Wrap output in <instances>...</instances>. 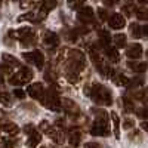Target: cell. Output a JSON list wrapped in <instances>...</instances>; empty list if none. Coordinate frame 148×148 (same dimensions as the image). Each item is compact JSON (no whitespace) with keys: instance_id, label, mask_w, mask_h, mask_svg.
<instances>
[{"instance_id":"6da1fadb","label":"cell","mask_w":148,"mask_h":148,"mask_svg":"<svg viewBox=\"0 0 148 148\" xmlns=\"http://www.w3.org/2000/svg\"><path fill=\"white\" fill-rule=\"evenodd\" d=\"M86 65V58L83 52L77 49L68 51L67 56V64H65V77L70 83H77L80 80V73L84 70Z\"/></svg>"},{"instance_id":"7a4b0ae2","label":"cell","mask_w":148,"mask_h":148,"mask_svg":"<svg viewBox=\"0 0 148 148\" xmlns=\"http://www.w3.org/2000/svg\"><path fill=\"white\" fill-rule=\"evenodd\" d=\"M92 111L95 113V121L90 126V135H93V136H108L111 133L108 123V113L99 108H93Z\"/></svg>"},{"instance_id":"3957f363","label":"cell","mask_w":148,"mask_h":148,"mask_svg":"<svg viewBox=\"0 0 148 148\" xmlns=\"http://www.w3.org/2000/svg\"><path fill=\"white\" fill-rule=\"evenodd\" d=\"M88 96H90L92 99L98 104V105H111L113 104V96H111V92L105 88V86L99 84V83H93L92 86H86V92Z\"/></svg>"},{"instance_id":"277c9868","label":"cell","mask_w":148,"mask_h":148,"mask_svg":"<svg viewBox=\"0 0 148 148\" xmlns=\"http://www.w3.org/2000/svg\"><path fill=\"white\" fill-rule=\"evenodd\" d=\"M40 129L43 130V133L46 135V136H49L55 144H64L65 142L64 132L61 129H58V127H55V126H52L47 120H42L40 121Z\"/></svg>"},{"instance_id":"5b68a950","label":"cell","mask_w":148,"mask_h":148,"mask_svg":"<svg viewBox=\"0 0 148 148\" xmlns=\"http://www.w3.org/2000/svg\"><path fill=\"white\" fill-rule=\"evenodd\" d=\"M9 37H15V39H18L22 43V46H33V45H36V34L28 27L19 28L16 31L10 30L9 31Z\"/></svg>"},{"instance_id":"8992f818","label":"cell","mask_w":148,"mask_h":148,"mask_svg":"<svg viewBox=\"0 0 148 148\" xmlns=\"http://www.w3.org/2000/svg\"><path fill=\"white\" fill-rule=\"evenodd\" d=\"M33 76H34V73H33L31 68H28V67H19L15 74H10V76H9V83L14 84V86H22V84L28 83L33 79Z\"/></svg>"},{"instance_id":"52a82bcc","label":"cell","mask_w":148,"mask_h":148,"mask_svg":"<svg viewBox=\"0 0 148 148\" xmlns=\"http://www.w3.org/2000/svg\"><path fill=\"white\" fill-rule=\"evenodd\" d=\"M42 104L45 107H47L49 110L52 111H59L61 107H62V102L59 99V95H58V90L53 88H49L47 90H45V96H43V101Z\"/></svg>"},{"instance_id":"ba28073f","label":"cell","mask_w":148,"mask_h":148,"mask_svg":"<svg viewBox=\"0 0 148 148\" xmlns=\"http://www.w3.org/2000/svg\"><path fill=\"white\" fill-rule=\"evenodd\" d=\"M22 59L27 61L28 64L37 67L39 70H43L45 65V56L40 51H33V52H24L22 53Z\"/></svg>"},{"instance_id":"9c48e42d","label":"cell","mask_w":148,"mask_h":148,"mask_svg":"<svg viewBox=\"0 0 148 148\" xmlns=\"http://www.w3.org/2000/svg\"><path fill=\"white\" fill-rule=\"evenodd\" d=\"M24 130H25V133L28 135L27 145H28L30 148H36L37 145L40 144V141H42V135H40V132L37 130L33 125H27Z\"/></svg>"},{"instance_id":"30bf717a","label":"cell","mask_w":148,"mask_h":148,"mask_svg":"<svg viewBox=\"0 0 148 148\" xmlns=\"http://www.w3.org/2000/svg\"><path fill=\"white\" fill-rule=\"evenodd\" d=\"M28 95L33 98V99H37V101H43V96H45V88H43V83H33L28 86Z\"/></svg>"},{"instance_id":"8fae6325","label":"cell","mask_w":148,"mask_h":148,"mask_svg":"<svg viewBox=\"0 0 148 148\" xmlns=\"http://www.w3.org/2000/svg\"><path fill=\"white\" fill-rule=\"evenodd\" d=\"M77 19H79L80 22H83V24H90V22H93V19H95L93 9L89 8V6L80 8L79 12H77Z\"/></svg>"},{"instance_id":"7c38bea8","label":"cell","mask_w":148,"mask_h":148,"mask_svg":"<svg viewBox=\"0 0 148 148\" xmlns=\"http://www.w3.org/2000/svg\"><path fill=\"white\" fill-rule=\"evenodd\" d=\"M19 132V127L12 121H5V123H0V135L2 136H15V135Z\"/></svg>"},{"instance_id":"4fadbf2b","label":"cell","mask_w":148,"mask_h":148,"mask_svg":"<svg viewBox=\"0 0 148 148\" xmlns=\"http://www.w3.org/2000/svg\"><path fill=\"white\" fill-rule=\"evenodd\" d=\"M107 21H108L110 28H113V30H121L123 27L126 25L125 16L120 15V14H113V15H110V16L107 18Z\"/></svg>"},{"instance_id":"5bb4252c","label":"cell","mask_w":148,"mask_h":148,"mask_svg":"<svg viewBox=\"0 0 148 148\" xmlns=\"http://www.w3.org/2000/svg\"><path fill=\"white\" fill-rule=\"evenodd\" d=\"M56 8V0H43L40 3V12H39V19L45 18L52 9Z\"/></svg>"},{"instance_id":"9a60e30c","label":"cell","mask_w":148,"mask_h":148,"mask_svg":"<svg viewBox=\"0 0 148 148\" xmlns=\"http://www.w3.org/2000/svg\"><path fill=\"white\" fill-rule=\"evenodd\" d=\"M43 43L47 47H56L59 45V37L53 31H45V34H43Z\"/></svg>"},{"instance_id":"2e32d148","label":"cell","mask_w":148,"mask_h":148,"mask_svg":"<svg viewBox=\"0 0 148 148\" xmlns=\"http://www.w3.org/2000/svg\"><path fill=\"white\" fill-rule=\"evenodd\" d=\"M142 46L139 45V43H133V45H130V46H127V49H126V56L127 58H130V59H138V58H141L142 56Z\"/></svg>"},{"instance_id":"e0dca14e","label":"cell","mask_w":148,"mask_h":148,"mask_svg":"<svg viewBox=\"0 0 148 148\" xmlns=\"http://www.w3.org/2000/svg\"><path fill=\"white\" fill-rule=\"evenodd\" d=\"M80 141H82V133L79 127H71L68 130V142L71 144V147H79Z\"/></svg>"},{"instance_id":"ac0fdd59","label":"cell","mask_w":148,"mask_h":148,"mask_svg":"<svg viewBox=\"0 0 148 148\" xmlns=\"http://www.w3.org/2000/svg\"><path fill=\"white\" fill-rule=\"evenodd\" d=\"M64 108H65V111L71 116V117H77V116H80V108L74 104L71 99H65L64 101Z\"/></svg>"},{"instance_id":"d6986e66","label":"cell","mask_w":148,"mask_h":148,"mask_svg":"<svg viewBox=\"0 0 148 148\" xmlns=\"http://www.w3.org/2000/svg\"><path fill=\"white\" fill-rule=\"evenodd\" d=\"M104 52H105L107 58L111 61V62H119V61H120V55H119L117 49H116L114 46H111V45L105 46V47H104Z\"/></svg>"},{"instance_id":"ffe728a7","label":"cell","mask_w":148,"mask_h":148,"mask_svg":"<svg viewBox=\"0 0 148 148\" xmlns=\"http://www.w3.org/2000/svg\"><path fill=\"white\" fill-rule=\"evenodd\" d=\"M111 80H113V83L116 86H127V82H129V79L125 76V74H121V73L111 74Z\"/></svg>"},{"instance_id":"44dd1931","label":"cell","mask_w":148,"mask_h":148,"mask_svg":"<svg viewBox=\"0 0 148 148\" xmlns=\"http://www.w3.org/2000/svg\"><path fill=\"white\" fill-rule=\"evenodd\" d=\"M129 30H130V36L133 37V39H141V37L144 36V31H142V27L139 25V24L133 22L129 25Z\"/></svg>"},{"instance_id":"7402d4cb","label":"cell","mask_w":148,"mask_h":148,"mask_svg":"<svg viewBox=\"0 0 148 148\" xmlns=\"http://www.w3.org/2000/svg\"><path fill=\"white\" fill-rule=\"evenodd\" d=\"M111 42L114 43L116 47H126L127 43L126 34H114V37H111Z\"/></svg>"},{"instance_id":"603a6c76","label":"cell","mask_w":148,"mask_h":148,"mask_svg":"<svg viewBox=\"0 0 148 148\" xmlns=\"http://www.w3.org/2000/svg\"><path fill=\"white\" fill-rule=\"evenodd\" d=\"M98 36H99V42H101L102 47H105V46H108V45L111 43V36H110L108 31L99 30V31H98Z\"/></svg>"},{"instance_id":"cb8c5ba5","label":"cell","mask_w":148,"mask_h":148,"mask_svg":"<svg viewBox=\"0 0 148 148\" xmlns=\"http://www.w3.org/2000/svg\"><path fill=\"white\" fill-rule=\"evenodd\" d=\"M127 67L135 73H144L147 70V64L145 62H138V61H135V62H127Z\"/></svg>"},{"instance_id":"d4e9b609","label":"cell","mask_w":148,"mask_h":148,"mask_svg":"<svg viewBox=\"0 0 148 148\" xmlns=\"http://www.w3.org/2000/svg\"><path fill=\"white\" fill-rule=\"evenodd\" d=\"M111 121H113V126H114V136L119 139L120 138V119L116 113H111Z\"/></svg>"},{"instance_id":"484cf974","label":"cell","mask_w":148,"mask_h":148,"mask_svg":"<svg viewBox=\"0 0 148 148\" xmlns=\"http://www.w3.org/2000/svg\"><path fill=\"white\" fill-rule=\"evenodd\" d=\"M3 62H6V64H9V65H12V67H21V64H19V61L16 59V58H14L12 55H8V53H3Z\"/></svg>"},{"instance_id":"4316f807","label":"cell","mask_w":148,"mask_h":148,"mask_svg":"<svg viewBox=\"0 0 148 148\" xmlns=\"http://www.w3.org/2000/svg\"><path fill=\"white\" fill-rule=\"evenodd\" d=\"M121 105H123V108H125L126 113H132V111H135V104L126 96L121 98Z\"/></svg>"},{"instance_id":"83f0119b","label":"cell","mask_w":148,"mask_h":148,"mask_svg":"<svg viewBox=\"0 0 148 148\" xmlns=\"http://www.w3.org/2000/svg\"><path fill=\"white\" fill-rule=\"evenodd\" d=\"M18 22H21V21H39L36 18V15L33 14V12H28V14H24V15H21V16H18V19H16Z\"/></svg>"},{"instance_id":"f1b7e54d","label":"cell","mask_w":148,"mask_h":148,"mask_svg":"<svg viewBox=\"0 0 148 148\" xmlns=\"http://www.w3.org/2000/svg\"><path fill=\"white\" fill-rule=\"evenodd\" d=\"M132 96L135 98V99H138V101H142V102H145V99H147V92L144 90V89H141V90H138V92H132Z\"/></svg>"},{"instance_id":"f546056e","label":"cell","mask_w":148,"mask_h":148,"mask_svg":"<svg viewBox=\"0 0 148 148\" xmlns=\"http://www.w3.org/2000/svg\"><path fill=\"white\" fill-rule=\"evenodd\" d=\"M144 84V80L139 79V77H135V79H129L127 82V86L129 88H139V86Z\"/></svg>"},{"instance_id":"4dcf8cb0","label":"cell","mask_w":148,"mask_h":148,"mask_svg":"<svg viewBox=\"0 0 148 148\" xmlns=\"http://www.w3.org/2000/svg\"><path fill=\"white\" fill-rule=\"evenodd\" d=\"M135 9H136V8H135V5H133V3H127V5L123 6V12L126 14V16L133 15V14H135Z\"/></svg>"},{"instance_id":"1f68e13d","label":"cell","mask_w":148,"mask_h":148,"mask_svg":"<svg viewBox=\"0 0 148 148\" xmlns=\"http://www.w3.org/2000/svg\"><path fill=\"white\" fill-rule=\"evenodd\" d=\"M135 15L138 16V19H147L148 15H147V9L145 8H139V9H135Z\"/></svg>"},{"instance_id":"d6a6232c","label":"cell","mask_w":148,"mask_h":148,"mask_svg":"<svg viewBox=\"0 0 148 148\" xmlns=\"http://www.w3.org/2000/svg\"><path fill=\"white\" fill-rule=\"evenodd\" d=\"M0 104L10 105V96H9L8 92H0Z\"/></svg>"},{"instance_id":"836d02e7","label":"cell","mask_w":148,"mask_h":148,"mask_svg":"<svg viewBox=\"0 0 148 148\" xmlns=\"http://www.w3.org/2000/svg\"><path fill=\"white\" fill-rule=\"evenodd\" d=\"M86 2V0H67V3L71 9H79L83 3Z\"/></svg>"},{"instance_id":"e575fe53","label":"cell","mask_w":148,"mask_h":148,"mask_svg":"<svg viewBox=\"0 0 148 148\" xmlns=\"http://www.w3.org/2000/svg\"><path fill=\"white\" fill-rule=\"evenodd\" d=\"M0 70H2V71L6 74V76H10V74H12V70H14V67L9 65V64H6V62H2V64H0Z\"/></svg>"},{"instance_id":"d590c367","label":"cell","mask_w":148,"mask_h":148,"mask_svg":"<svg viewBox=\"0 0 148 148\" xmlns=\"http://www.w3.org/2000/svg\"><path fill=\"white\" fill-rule=\"evenodd\" d=\"M3 147H5V148H15V147H16V141L10 139V138L3 139Z\"/></svg>"},{"instance_id":"8d00e7d4","label":"cell","mask_w":148,"mask_h":148,"mask_svg":"<svg viewBox=\"0 0 148 148\" xmlns=\"http://www.w3.org/2000/svg\"><path fill=\"white\" fill-rule=\"evenodd\" d=\"M123 125H125V126H123L125 129H133V126H135V121H133L132 119L126 117V119H125V121H123Z\"/></svg>"},{"instance_id":"74e56055","label":"cell","mask_w":148,"mask_h":148,"mask_svg":"<svg viewBox=\"0 0 148 148\" xmlns=\"http://www.w3.org/2000/svg\"><path fill=\"white\" fill-rule=\"evenodd\" d=\"M98 16H99V19H101V21H107V18H108L107 10H105V9H102V8H99V9H98Z\"/></svg>"},{"instance_id":"f35d334b","label":"cell","mask_w":148,"mask_h":148,"mask_svg":"<svg viewBox=\"0 0 148 148\" xmlns=\"http://www.w3.org/2000/svg\"><path fill=\"white\" fill-rule=\"evenodd\" d=\"M83 148H104V147L98 142H86Z\"/></svg>"},{"instance_id":"ab89813d","label":"cell","mask_w":148,"mask_h":148,"mask_svg":"<svg viewBox=\"0 0 148 148\" xmlns=\"http://www.w3.org/2000/svg\"><path fill=\"white\" fill-rule=\"evenodd\" d=\"M14 95L18 98V99H24V98H25V92L21 90V89H15L14 90Z\"/></svg>"},{"instance_id":"60d3db41","label":"cell","mask_w":148,"mask_h":148,"mask_svg":"<svg viewBox=\"0 0 148 148\" xmlns=\"http://www.w3.org/2000/svg\"><path fill=\"white\" fill-rule=\"evenodd\" d=\"M136 114H138V117H141V119H147V108L145 107H142V108H139L138 111H136Z\"/></svg>"},{"instance_id":"b9f144b4","label":"cell","mask_w":148,"mask_h":148,"mask_svg":"<svg viewBox=\"0 0 148 148\" xmlns=\"http://www.w3.org/2000/svg\"><path fill=\"white\" fill-rule=\"evenodd\" d=\"M119 3V0H104V5L105 6H114Z\"/></svg>"},{"instance_id":"7bdbcfd3","label":"cell","mask_w":148,"mask_h":148,"mask_svg":"<svg viewBox=\"0 0 148 148\" xmlns=\"http://www.w3.org/2000/svg\"><path fill=\"white\" fill-rule=\"evenodd\" d=\"M141 126H142V129H144V130H147V123H145V121L142 123V125H141Z\"/></svg>"},{"instance_id":"ee69618b","label":"cell","mask_w":148,"mask_h":148,"mask_svg":"<svg viewBox=\"0 0 148 148\" xmlns=\"http://www.w3.org/2000/svg\"><path fill=\"white\" fill-rule=\"evenodd\" d=\"M138 2H141V3H144V5H145V3H147V0H138Z\"/></svg>"},{"instance_id":"f6af8a7d","label":"cell","mask_w":148,"mask_h":148,"mask_svg":"<svg viewBox=\"0 0 148 148\" xmlns=\"http://www.w3.org/2000/svg\"><path fill=\"white\" fill-rule=\"evenodd\" d=\"M14 2H22V0H14Z\"/></svg>"},{"instance_id":"bcb514c9","label":"cell","mask_w":148,"mask_h":148,"mask_svg":"<svg viewBox=\"0 0 148 148\" xmlns=\"http://www.w3.org/2000/svg\"><path fill=\"white\" fill-rule=\"evenodd\" d=\"M40 148H47V147H40Z\"/></svg>"},{"instance_id":"7dc6e473","label":"cell","mask_w":148,"mask_h":148,"mask_svg":"<svg viewBox=\"0 0 148 148\" xmlns=\"http://www.w3.org/2000/svg\"><path fill=\"white\" fill-rule=\"evenodd\" d=\"M0 5H2V0H0Z\"/></svg>"},{"instance_id":"c3c4849f","label":"cell","mask_w":148,"mask_h":148,"mask_svg":"<svg viewBox=\"0 0 148 148\" xmlns=\"http://www.w3.org/2000/svg\"><path fill=\"white\" fill-rule=\"evenodd\" d=\"M0 83H2V79H0Z\"/></svg>"},{"instance_id":"681fc988","label":"cell","mask_w":148,"mask_h":148,"mask_svg":"<svg viewBox=\"0 0 148 148\" xmlns=\"http://www.w3.org/2000/svg\"><path fill=\"white\" fill-rule=\"evenodd\" d=\"M0 148H2V147H0Z\"/></svg>"}]
</instances>
